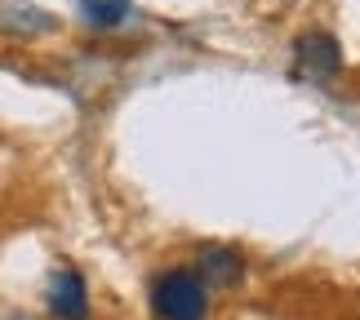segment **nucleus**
Wrapping results in <instances>:
<instances>
[{"label":"nucleus","instance_id":"nucleus-1","mask_svg":"<svg viewBox=\"0 0 360 320\" xmlns=\"http://www.w3.org/2000/svg\"><path fill=\"white\" fill-rule=\"evenodd\" d=\"M151 302L160 320H205V281L187 267L165 271L151 289Z\"/></svg>","mask_w":360,"mask_h":320},{"label":"nucleus","instance_id":"nucleus-2","mask_svg":"<svg viewBox=\"0 0 360 320\" xmlns=\"http://www.w3.org/2000/svg\"><path fill=\"white\" fill-rule=\"evenodd\" d=\"M49 316L53 320H85L89 316V294H85V281L80 271L72 267H53L49 271Z\"/></svg>","mask_w":360,"mask_h":320},{"label":"nucleus","instance_id":"nucleus-3","mask_svg":"<svg viewBox=\"0 0 360 320\" xmlns=\"http://www.w3.org/2000/svg\"><path fill=\"white\" fill-rule=\"evenodd\" d=\"M294 53H298V72L311 76V80H329L342 67V49L329 32H307L294 45Z\"/></svg>","mask_w":360,"mask_h":320},{"label":"nucleus","instance_id":"nucleus-4","mask_svg":"<svg viewBox=\"0 0 360 320\" xmlns=\"http://www.w3.org/2000/svg\"><path fill=\"white\" fill-rule=\"evenodd\" d=\"M0 32H9V36H45V32H53V13L36 9V5H22V0H5V5H0Z\"/></svg>","mask_w":360,"mask_h":320},{"label":"nucleus","instance_id":"nucleus-5","mask_svg":"<svg viewBox=\"0 0 360 320\" xmlns=\"http://www.w3.org/2000/svg\"><path fill=\"white\" fill-rule=\"evenodd\" d=\"M236 276H240V254L236 249H223V245L200 249V281L205 285H231Z\"/></svg>","mask_w":360,"mask_h":320},{"label":"nucleus","instance_id":"nucleus-6","mask_svg":"<svg viewBox=\"0 0 360 320\" xmlns=\"http://www.w3.org/2000/svg\"><path fill=\"white\" fill-rule=\"evenodd\" d=\"M85 18L94 27H120L124 18H129V0H85Z\"/></svg>","mask_w":360,"mask_h":320}]
</instances>
